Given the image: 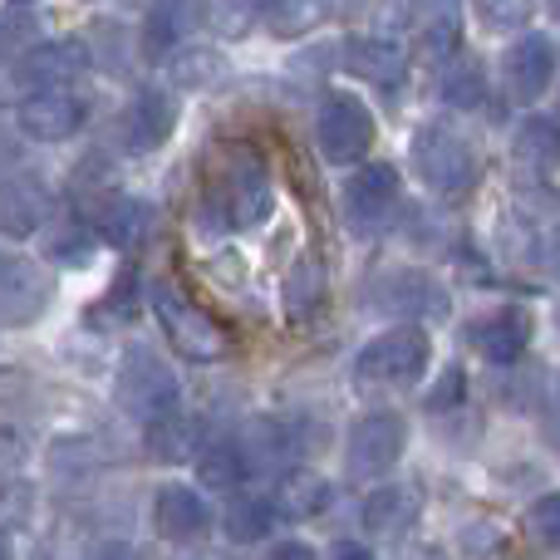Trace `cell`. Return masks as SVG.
I'll use <instances>...</instances> for the list:
<instances>
[{"mask_svg": "<svg viewBox=\"0 0 560 560\" xmlns=\"http://www.w3.org/2000/svg\"><path fill=\"white\" fill-rule=\"evenodd\" d=\"M94 560H138V551H133V546H124V541H104L94 551Z\"/></svg>", "mask_w": 560, "mask_h": 560, "instance_id": "cell-40", "label": "cell"}, {"mask_svg": "<svg viewBox=\"0 0 560 560\" xmlns=\"http://www.w3.org/2000/svg\"><path fill=\"white\" fill-rule=\"evenodd\" d=\"M443 98L453 108H477L487 104V69L477 59H453L443 74Z\"/></svg>", "mask_w": 560, "mask_h": 560, "instance_id": "cell-30", "label": "cell"}, {"mask_svg": "<svg viewBox=\"0 0 560 560\" xmlns=\"http://www.w3.org/2000/svg\"><path fill=\"white\" fill-rule=\"evenodd\" d=\"M192 463H197V482L212 487V492H232V487L246 482V457H242V447H236V438L202 443Z\"/></svg>", "mask_w": 560, "mask_h": 560, "instance_id": "cell-25", "label": "cell"}, {"mask_svg": "<svg viewBox=\"0 0 560 560\" xmlns=\"http://www.w3.org/2000/svg\"><path fill=\"white\" fill-rule=\"evenodd\" d=\"M325 506H329V482L319 472H305V467H295L290 477H280L271 512L285 516V522H310V516H319Z\"/></svg>", "mask_w": 560, "mask_h": 560, "instance_id": "cell-22", "label": "cell"}, {"mask_svg": "<svg viewBox=\"0 0 560 560\" xmlns=\"http://www.w3.org/2000/svg\"><path fill=\"white\" fill-rule=\"evenodd\" d=\"M202 20L226 39H242L252 25L266 20V0H207L202 5Z\"/></svg>", "mask_w": 560, "mask_h": 560, "instance_id": "cell-27", "label": "cell"}, {"mask_svg": "<svg viewBox=\"0 0 560 560\" xmlns=\"http://www.w3.org/2000/svg\"><path fill=\"white\" fill-rule=\"evenodd\" d=\"M0 59H5V30H0Z\"/></svg>", "mask_w": 560, "mask_h": 560, "instance_id": "cell-43", "label": "cell"}, {"mask_svg": "<svg viewBox=\"0 0 560 560\" xmlns=\"http://www.w3.org/2000/svg\"><path fill=\"white\" fill-rule=\"evenodd\" d=\"M153 522L167 541H197V536L212 526V506L197 487H183V482H167L153 502Z\"/></svg>", "mask_w": 560, "mask_h": 560, "instance_id": "cell-12", "label": "cell"}, {"mask_svg": "<svg viewBox=\"0 0 560 560\" xmlns=\"http://www.w3.org/2000/svg\"><path fill=\"white\" fill-rule=\"evenodd\" d=\"M148 305H153L158 325H163V335L173 339V349L183 359H192V364H222V359L232 354V335H226V325L207 315L197 300H187L183 285H173V280H153V285H148Z\"/></svg>", "mask_w": 560, "mask_h": 560, "instance_id": "cell-1", "label": "cell"}, {"mask_svg": "<svg viewBox=\"0 0 560 560\" xmlns=\"http://www.w3.org/2000/svg\"><path fill=\"white\" fill-rule=\"evenodd\" d=\"M177 398H183V388H177L173 369L163 364V354H153L143 345L128 349L124 369L114 378V404L138 423H158V418L177 413Z\"/></svg>", "mask_w": 560, "mask_h": 560, "instance_id": "cell-3", "label": "cell"}, {"mask_svg": "<svg viewBox=\"0 0 560 560\" xmlns=\"http://www.w3.org/2000/svg\"><path fill=\"white\" fill-rule=\"evenodd\" d=\"M428 359H433V345H428L423 325H398L359 349L354 378L359 384H413L428 374Z\"/></svg>", "mask_w": 560, "mask_h": 560, "instance_id": "cell-4", "label": "cell"}, {"mask_svg": "<svg viewBox=\"0 0 560 560\" xmlns=\"http://www.w3.org/2000/svg\"><path fill=\"white\" fill-rule=\"evenodd\" d=\"M20 128L35 143H65V138H74L84 128V104L69 89H35L20 104Z\"/></svg>", "mask_w": 560, "mask_h": 560, "instance_id": "cell-11", "label": "cell"}, {"mask_svg": "<svg viewBox=\"0 0 560 560\" xmlns=\"http://www.w3.org/2000/svg\"><path fill=\"white\" fill-rule=\"evenodd\" d=\"M173 84L177 89H212L226 74V59L217 49H177L173 55Z\"/></svg>", "mask_w": 560, "mask_h": 560, "instance_id": "cell-29", "label": "cell"}, {"mask_svg": "<svg viewBox=\"0 0 560 560\" xmlns=\"http://www.w3.org/2000/svg\"><path fill=\"white\" fill-rule=\"evenodd\" d=\"M345 69L354 79L378 84V89H398L408 79V55L394 45V39L354 35V39H345Z\"/></svg>", "mask_w": 560, "mask_h": 560, "instance_id": "cell-15", "label": "cell"}, {"mask_svg": "<svg viewBox=\"0 0 560 560\" xmlns=\"http://www.w3.org/2000/svg\"><path fill=\"white\" fill-rule=\"evenodd\" d=\"M271 177L266 163L256 153H242L226 167L222 187L202 202V232H246V226H261L271 217Z\"/></svg>", "mask_w": 560, "mask_h": 560, "instance_id": "cell-2", "label": "cell"}, {"mask_svg": "<svg viewBox=\"0 0 560 560\" xmlns=\"http://www.w3.org/2000/svg\"><path fill=\"white\" fill-rule=\"evenodd\" d=\"M463 394H467V374L453 364V369L443 374V384L428 394V408H433V413H443V408H457V404H463Z\"/></svg>", "mask_w": 560, "mask_h": 560, "instance_id": "cell-38", "label": "cell"}, {"mask_svg": "<svg viewBox=\"0 0 560 560\" xmlns=\"http://www.w3.org/2000/svg\"><path fill=\"white\" fill-rule=\"evenodd\" d=\"M325 290H329V280H325V266H319L315 256H305V261L290 266V276H285V310H290V319H310V315H315L319 300H325Z\"/></svg>", "mask_w": 560, "mask_h": 560, "instance_id": "cell-26", "label": "cell"}, {"mask_svg": "<svg viewBox=\"0 0 560 560\" xmlns=\"http://www.w3.org/2000/svg\"><path fill=\"white\" fill-rule=\"evenodd\" d=\"M516 158H522L526 167L551 173V163H556V118H546V114L526 118V124L516 128Z\"/></svg>", "mask_w": 560, "mask_h": 560, "instance_id": "cell-28", "label": "cell"}, {"mask_svg": "<svg viewBox=\"0 0 560 560\" xmlns=\"http://www.w3.org/2000/svg\"><path fill=\"white\" fill-rule=\"evenodd\" d=\"M477 10H482V20L492 30H522L532 20L536 0H477Z\"/></svg>", "mask_w": 560, "mask_h": 560, "instance_id": "cell-34", "label": "cell"}, {"mask_svg": "<svg viewBox=\"0 0 560 560\" xmlns=\"http://www.w3.org/2000/svg\"><path fill=\"white\" fill-rule=\"evenodd\" d=\"M0 560H10V546L5 541H0Z\"/></svg>", "mask_w": 560, "mask_h": 560, "instance_id": "cell-42", "label": "cell"}, {"mask_svg": "<svg viewBox=\"0 0 560 560\" xmlns=\"http://www.w3.org/2000/svg\"><path fill=\"white\" fill-rule=\"evenodd\" d=\"M329 560H374V556H369V546H364V541H339Z\"/></svg>", "mask_w": 560, "mask_h": 560, "instance_id": "cell-41", "label": "cell"}, {"mask_svg": "<svg viewBox=\"0 0 560 560\" xmlns=\"http://www.w3.org/2000/svg\"><path fill=\"white\" fill-rule=\"evenodd\" d=\"M374 133L378 128H374L369 104H359L354 94H325V104H319V114H315V143H319V153H325V163L349 167V163H359V158H369Z\"/></svg>", "mask_w": 560, "mask_h": 560, "instance_id": "cell-5", "label": "cell"}, {"mask_svg": "<svg viewBox=\"0 0 560 560\" xmlns=\"http://www.w3.org/2000/svg\"><path fill=\"white\" fill-rule=\"evenodd\" d=\"M192 20H197V0H153L143 15V55L167 59Z\"/></svg>", "mask_w": 560, "mask_h": 560, "instance_id": "cell-21", "label": "cell"}, {"mask_svg": "<svg viewBox=\"0 0 560 560\" xmlns=\"http://www.w3.org/2000/svg\"><path fill=\"white\" fill-rule=\"evenodd\" d=\"M413 163H418V177H423L433 192H467V187L477 183V153L467 148L463 133H453V128L443 124H423L413 138Z\"/></svg>", "mask_w": 560, "mask_h": 560, "instance_id": "cell-6", "label": "cell"}, {"mask_svg": "<svg viewBox=\"0 0 560 560\" xmlns=\"http://www.w3.org/2000/svg\"><path fill=\"white\" fill-rule=\"evenodd\" d=\"M404 443H408V423L388 408L378 413H364L354 428H349V443H345V467L349 477H384L388 467L404 457Z\"/></svg>", "mask_w": 560, "mask_h": 560, "instance_id": "cell-7", "label": "cell"}, {"mask_svg": "<svg viewBox=\"0 0 560 560\" xmlns=\"http://www.w3.org/2000/svg\"><path fill=\"white\" fill-rule=\"evenodd\" d=\"M89 256H94V232H65L49 246V261H59V266H84Z\"/></svg>", "mask_w": 560, "mask_h": 560, "instance_id": "cell-37", "label": "cell"}, {"mask_svg": "<svg viewBox=\"0 0 560 560\" xmlns=\"http://www.w3.org/2000/svg\"><path fill=\"white\" fill-rule=\"evenodd\" d=\"M153 226H158L153 207L138 202V197H114V202L98 212V232H104V242H114L118 252H143Z\"/></svg>", "mask_w": 560, "mask_h": 560, "instance_id": "cell-20", "label": "cell"}, {"mask_svg": "<svg viewBox=\"0 0 560 560\" xmlns=\"http://www.w3.org/2000/svg\"><path fill=\"white\" fill-rule=\"evenodd\" d=\"M271 526H276V512H271V502H266V497H242V502L226 512V536H232V541H242V546L266 541V536H271Z\"/></svg>", "mask_w": 560, "mask_h": 560, "instance_id": "cell-31", "label": "cell"}, {"mask_svg": "<svg viewBox=\"0 0 560 560\" xmlns=\"http://www.w3.org/2000/svg\"><path fill=\"white\" fill-rule=\"evenodd\" d=\"M374 305L378 310H398V315H428V319H438V315H447V295H443V285H438L433 276H423V271H398V276H388V280H378L374 285Z\"/></svg>", "mask_w": 560, "mask_h": 560, "instance_id": "cell-14", "label": "cell"}, {"mask_svg": "<svg viewBox=\"0 0 560 560\" xmlns=\"http://www.w3.org/2000/svg\"><path fill=\"white\" fill-rule=\"evenodd\" d=\"M133 310H138V276L124 271L108 285L104 305H98V319H133Z\"/></svg>", "mask_w": 560, "mask_h": 560, "instance_id": "cell-35", "label": "cell"}, {"mask_svg": "<svg viewBox=\"0 0 560 560\" xmlns=\"http://www.w3.org/2000/svg\"><path fill=\"white\" fill-rule=\"evenodd\" d=\"M472 345H477V354L492 359V364H516V359L526 354V345H532V315H526L522 305H502L497 315L472 325Z\"/></svg>", "mask_w": 560, "mask_h": 560, "instance_id": "cell-13", "label": "cell"}, {"mask_svg": "<svg viewBox=\"0 0 560 560\" xmlns=\"http://www.w3.org/2000/svg\"><path fill=\"white\" fill-rule=\"evenodd\" d=\"M398 212V167L369 163L345 183V217L359 232H378Z\"/></svg>", "mask_w": 560, "mask_h": 560, "instance_id": "cell-9", "label": "cell"}, {"mask_svg": "<svg viewBox=\"0 0 560 560\" xmlns=\"http://www.w3.org/2000/svg\"><path fill=\"white\" fill-rule=\"evenodd\" d=\"M49 300V280L30 261H0V319H35Z\"/></svg>", "mask_w": 560, "mask_h": 560, "instance_id": "cell-18", "label": "cell"}, {"mask_svg": "<svg viewBox=\"0 0 560 560\" xmlns=\"http://www.w3.org/2000/svg\"><path fill=\"white\" fill-rule=\"evenodd\" d=\"M418 512H423V497H418V487L394 482V487H378V492H369V502L359 506V522H364L369 536H404L408 526L418 522Z\"/></svg>", "mask_w": 560, "mask_h": 560, "instance_id": "cell-17", "label": "cell"}, {"mask_svg": "<svg viewBox=\"0 0 560 560\" xmlns=\"http://www.w3.org/2000/svg\"><path fill=\"white\" fill-rule=\"evenodd\" d=\"M408 20H413L423 49H433V55H453L457 25H463V0H413V5H408Z\"/></svg>", "mask_w": 560, "mask_h": 560, "instance_id": "cell-23", "label": "cell"}, {"mask_svg": "<svg viewBox=\"0 0 560 560\" xmlns=\"http://www.w3.org/2000/svg\"><path fill=\"white\" fill-rule=\"evenodd\" d=\"M197 447H202V428L192 423V418H158V423H148V457L153 463H192Z\"/></svg>", "mask_w": 560, "mask_h": 560, "instance_id": "cell-24", "label": "cell"}, {"mask_svg": "<svg viewBox=\"0 0 560 560\" xmlns=\"http://www.w3.org/2000/svg\"><path fill=\"white\" fill-rule=\"evenodd\" d=\"M526 532H532L541 546H556L560 541V497L556 492L536 497V506L526 512Z\"/></svg>", "mask_w": 560, "mask_h": 560, "instance_id": "cell-33", "label": "cell"}, {"mask_svg": "<svg viewBox=\"0 0 560 560\" xmlns=\"http://www.w3.org/2000/svg\"><path fill=\"white\" fill-rule=\"evenodd\" d=\"M89 49L79 39H49V45H35L25 59H20L15 74L35 89H65L74 74H84Z\"/></svg>", "mask_w": 560, "mask_h": 560, "instance_id": "cell-16", "label": "cell"}, {"mask_svg": "<svg viewBox=\"0 0 560 560\" xmlns=\"http://www.w3.org/2000/svg\"><path fill=\"white\" fill-rule=\"evenodd\" d=\"M556 79V39L541 30H526L522 39H512V49L502 55V89L516 104H536Z\"/></svg>", "mask_w": 560, "mask_h": 560, "instance_id": "cell-8", "label": "cell"}, {"mask_svg": "<svg viewBox=\"0 0 560 560\" xmlns=\"http://www.w3.org/2000/svg\"><path fill=\"white\" fill-rule=\"evenodd\" d=\"M266 560H319V556L310 551L305 541H280V546H271V556Z\"/></svg>", "mask_w": 560, "mask_h": 560, "instance_id": "cell-39", "label": "cell"}, {"mask_svg": "<svg viewBox=\"0 0 560 560\" xmlns=\"http://www.w3.org/2000/svg\"><path fill=\"white\" fill-rule=\"evenodd\" d=\"M325 20V0H266V25L276 35H305Z\"/></svg>", "mask_w": 560, "mask_h": 560, "instance_id": "cell-32", "label": "cell"}, {"mask_svg": "<svg viewBox=\"0 0 560 560\" xmlns=\"http://www.w3.org/2000/svg\"><path fill=\"white\" fill-rule=\"evenodd\" d=\"M45 217H49V197H45L39 183H30V177H10V183H0V236L25 242V236L39 232Z\"/></svg>", "mask_w": 560, "mask_h": 560, "instance_id": "cell-19", "label": "cell"}, {"mask_svg": "<svg viewBox=\"0 0 560 560\" xmlns=\"http://www.w3.org/2000/svg\"><path fill=\"white\" fill-rule=\"evenodd\" d=\"M506 546V536H502V526L497 522H472L463 532V551L472 556V560H482V556H497Z\"/></svg>", "mask_w": 560, "mask_h": 560, "instance_id": "cell-36", "label": "cell"}, {"mask_svg": "<svg viewBox=\"0 0 560 560\" xmlns=\"http://www.w3.org/2000/svg\"><path fill=\"white\" fill-rule=\"evenodd\" d=\"M118 128H124V148L153 153V148H163L177 128V98L167 94V89H138V94L128 98Z\"/></svg>", "mask_w": 560, "mask_h": 560, "instance_id": "cell-10", "label": "cell"}]
</instances>
